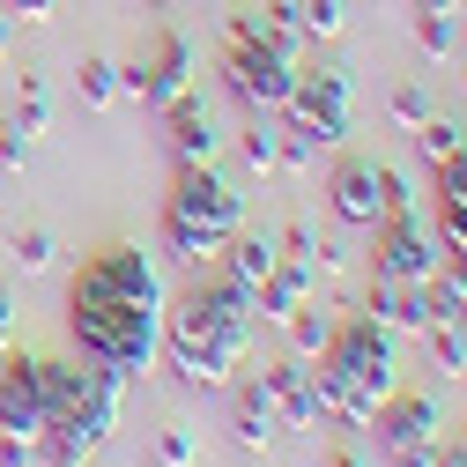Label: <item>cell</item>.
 I'll list each match as a JSON object with an SVG mask.
<instances>
[{"mask_svg":"<svg viewBox=\"0 0 467 467\" xmlns=\"http://www.w3.org/2000/svg\"><path fill=\"white\" fill-rule=\"evenodd\" d=\"M75 97H82L89 111H111V104H119V67H111V60H82Z\"/></svg>","mask_w":467,"mask_h":467,"instance_id":"25","label":"cell"},{"mask_svg":"<svg viewBox=\"0 0 467 467\" xmlns=\"http://www.w3.org/2000/svg\"><path fill=\"white\" fill-rule=\"evenodd\" d=\"M467 149V127H452V119H431V127H416V156L438 171V163H452Z\"/></svg>","mask_w":467,"mask_h":467,"instance_id":"26","label":"cell"},{"mask_svg":"<svg viewBox=\"0 0 467 467\" xmlns=\"http://www.w3.org/2000/svg\"><path fill=\"white\" fill-rule=\"evenodd\" d=\"M327 467H371V460H364V452H334Z\"/></svg>","mask_w":467,"mask_h":467,"instance_id":"40","label":"cell"},{"mask_svg":"<svg viewBox=\"0 0 467 467\" xmlns=\"http://www.w3.org/2000/svg\"><path fill=\"white\" fill-rule=\"evenodd\" d=\"M8 341H16V305L0 297V348H8Z\"/></svg>","mask_w":467,"mask_h":467,"instance_id":"37","label":"cell"},{"mask_svg":"<svg viewBox=\"0 0 467 467\" xmlns=\"http://www.w3.org/2000/svg\"><path fill=\"white\" fill-rule=\"evenodd\" d=\"M416 45L431 52V60H452L460 52V23L452 16H416Z\"/></svg>","mask_w":467,"mask_h":467,"instance_id":"32","label":"cell"},{"mask_svg":"<svg viewBox=\"0 0 467 467\" xmlns=\"http://www.w3.org/2000/svg\"><path fill=\"white\" fill-rule=\"evenodd\" d=\"M438 208L467 215V149H460L452 163H438Z\"/></svg>","mask_w":467,"mask_h":467,"instance_id":"33","label":"cell"},{"mask_svg":"<svg viewBox=\"0 0 467 467\" xmlns=\"http://www.w3.org/2000/svg\"><path fill=\"white\" fill-rule=\"evenodd\" d=\"M8 45H16V30H8V16H0V60H8Z\"/></svg>","mask_w":467,"mask_h":467,"instance_id":"41","label":"cell"},{"mask_svg":"<svg viewBox=\"0 0 467 467\" xmlns=\"http://www.w3.org/2000/svg\"><path fill=\"white\" fill-rule=\"evenodd\" d=\"M327 201H334V223L379 230L386 223V179H379V163H341L334 186H327Z\"/></svg>","mask_w":467,"mask_h":467,"instance_id":"12","label":"cell"},{"mask_svg":"<svg viewBox=\"0 0 467 467\" xmlns=\"http://www.w3.org/2000/svg\"><path fill=\"white\" fill-rule=\"evenodd\" d=\"M416 341L431 348V371L438 379H467V327H423Z\"/></svg>","mask_w":467,"mask_h":467,"instance_id":"24","label":"cell"},{"mask_svg":"<svg viewBox=\"0 0 467 467\" xmlns=\"http://www.w3.org/2000/svg\"><path fill=\"white\" fill-rule=\"evenodd\" d=\"M364 319L386 327V334L400 341V334H423V327H431V305H423L416 282H386V275H371V289H364Z\"/></svg>","mask_w":467,"mask_h":467,"instance_id":"15","label":"cell"},{"mask_svg":"<svg viewBox=\"0 0 467 467\" xmlns=\"http://www.w3.org/2000/svg\"><path fill=\"white\" fill-rule=\"evenodd\" d=\"M37 452L45 445H30V438H0V467H37Z\"/></svg>","mask_w":467,"mask_h":467,"instance_id":"34","label":"cell"},{"mask_svg":"<svg viewBox=\"0 0 467 467\" xmlns=\"http://www.w3.org/2000/svg\"><path fill=\"white\" fill-rule=\"evenodd\" d=\"M460 45H467V30H460Z\"/></svg>","mask_w":467,"mask_h":467,"instance_id":"42","label":"cell"},{"mask_svg":"<svg viewBox=\"0 0 467 467\" xmlns=\"http://www.w3.org/2000/svg\"><path fill=\"white\" fill-rule=\"evenodd\" d=\"M156 467H201V438H193V423L171 416V423L156 431Z\"/></svg>","mask_w":467,"mask_h":467,"instance_id":"27","label":"cell"},{"mask_svg":"<svg viewBox=\"0 0 467 467\" xmlns=\"http://www.w3.org/2000/svg\"><path fill=\"white\" fill-rule=\"evenodd\" d=\"M260 393L275 400L282 431H312V423H319V393H312V371H305L297 357H275V364H260Z\"/></svg>","mask_w":467,"mask_h":467,"instance_id":"13","label":"cell"},{"mask_svg":"<svg viewBox=\"0 0 467 467\" xmlns=\"http://www.w3.org/2000/svg\"><path fill=\"white\" fill-rule=\"evenodd\" d=\"M275 253H282V260H297L305 275H341V245H327V238H319L312 223H289Z\"/></svg>","mask_w":467,"mask_h":467,"instance_id":"20","label":"cell"},{"mask_svg":"<svg viewBox=\"0 0 467 467\" xmlns=\"http://www.w3.org/2000/svg\"><path fill=\"white\" fill-rule=\"evenodd\" d=\"M0 163H8V171H23V163H30V141H23L16 127H0Z\"/></svg>","mask_w":467,"mask_h":467,"instance_id":"35","label":"cell"},{"mask_svg":"<svg viewBox=\"0 0 467 467\" xmlns=\"http://www.w3.org/2000/svg\"><path fill=\"white\" fill-rule=\"evenodd\" d=\"M193 75H201V60H193V45L179 37V30H163V45H156V60H149V89H141V104H179L186 89H193Z\"/></svg>","mask_w":467,"mask_h":467,"instance_id":"17","label":"cell"},{"mask_svg":"<svg viewBox=\"0 0 467 467\" xmlns=\"http://www.w3.org/2000/svg\"><path fill=\"white\" fill-rule=\"evenodd\" d=\"M163 141H171V163H215V119H208V104L201 89H186L179 104H163Z\"/></svg>","mask_w":467,"mask_h":467,"instance_id":"14","label":"cell"},{"mask_svg":"<svg viewBox=\"0 0 467 467\" xmlns=\"http://www.w3.org/2000/svg\"><path fill=\"white\" fill-rule=\"evenodd\" d=\"M0 438H30V445H45V400H37V371H30V357H8V364H0Z\"/></svg>","mask_w":467,"mask_h":467,"instance_id":"11","label":"cell"},{"mask_svg":"<svg viewBox=\"0 0 467 467\" xmlns=\"http://www.w3.org/2000/svg\"><path fill=\"white\" fill-rule=\"evenodd\" d=\"M312 393H319V416H334L341 431H371V416L400 393L393 334L371 319H334V341L312 371Z\"/></svg>","mask_w":467,"mask_h":467,"instance_id":"3","label":"cell"},{"mask_svg":"<svg viewBox=\"0 0 467 467\" xmlns=\"http://www.w3.org/2000/svg\"><path fill=\"white\" fill-rule=\"evenodd\" d=\"M371 275H386V282H431L438 267H445V245H438V230L423 223V208L416 215H386L379 230H371Z\"/></svg>","mask_w":467,"mask_h":467,"instance_id":"7","label":"cell"},{"mask_svg":"<svg viewBox=\"0 0 467 467\" xmlns=\"http://www.w3.org/2000/svg\"><path fill=\"white\" fill-rule=\"evenodd\" d=\"M223 82H230V97H238L253 119H267V111H282L289 82H297V52H282L275 37H245V45H230Z\"/></svg>","mask_w":467,"mask_h":467,"instance_id":"6","label":"cell"},{"mask_svg":"<svg viewBox=\"0 0 467 467\" xmlns=\"http://www.w3.org/2000/svg\"><path fill=\"white\" fill-rule=\"evenodd\" d=\"M119 400H127V379H119V371H97V393H89V408H82L75 423L45 431V452H52V467H89V460L104 452V438L119 431Z\"/></svg>","mask_w":467,"mask_h":467,"instance_id":"8","label":"cell"},{"mask_svg":"<svg viewBox=\"0 0 467 467\" xmlns=\"http://www.w3.org/2000/svg\"><path fill=\"white\" fill-rule=\"evenodd\" d=\"M423 305H431V327H460V319H467V282H460L452 267H438V275L423 282Z\"/></svg>","mask_w":467,"mask_h":467,"instance_id":"22","label":"cell"},{"mask_svg":"<svg viewBox=\"0 0 467 467\" xmlns=\"http://www.w3.org/2000/svg\"><path fill=\"white\" fill-rule=\"evenodd\" d=\"M460 438H467V431H460Z\"/></svg>","mask_w":467,"mask_h":467,"instance_id":"43","label":"cell"},{"mask_svg":"<svg viewBox=\"0 0 467 467\" xmlns=\"http://www.w3.org/2000/svg\"><path fill=\"white\" fill-rule=\"evenodd\" d=\"M23 141H37L45 127H52V89H45V75H30L23 67V97H16V119H8Z\"/></svg>","mask_w":467,"mask_h":467,"instance_id":"23","label":"cell"},{"mask_svg":"<svg viewBox=\"0 0 467 467\" xmlns=\"http://www.w3.org/2000/svg\"><path fill=\"white\" fill-rule=\"evenodd\" d=\"M393 467H438V445H431V452H400Z\"/></svg>","mask_w":467,"mask_h":467,"instance_id":"39","label":"cell"},{"mask_svg":"<svg viewBox=\"0 0 467 467\" xmlns=\"http://www.w3.org/2000/svg\"><path fill=\"white\" fill-rule=\"evenodd\" d=\"M282 119H289V134L312 141V149H341L348 127H357L348 67H297V82H289V97H282Z\"/></svg>","mask_w":467,"mask_h":467,"instance_id":"5","label":"cell"},{"mask_svg":"<svg viewBox=\"0 0 467 467\" xmlns=\"http://www.w3.org/2000/svg\"><path fill=\"white\" fill-rule=\"evenodd\" d=\"M52 260H60V238H52V230H16V267L23 275H45Z\"/></svg>","mask_w":467,"mask_h":467,"instance_id":"31","label":"cell"},{"mask_svg":"<svg viewBox=\"0 0 467 467\" xmlns=\"http://www.w3.org/2000/svg\"><path fill=\"white\" fill-rule=\"evenodd\" d=\"M238 230H245V201L215 163H186L171 179V193H163V253L179 267H193V275L215 267Z\"/></svg>","mask_w":467,"mask_h":467,"instance_id":"4","label":"cell"},{"mask_svg":"<svg viewBox=\"0 0 467 467\" xmlns=\"http://www.w3.org/2000/svg\"><path fill=\"white\" fill-rule=\"evenodd\" d=\"M282 334H289V357H297V364H312V357H327V341H334V312H319V305H305V312L289 319Z\"/></svg>","mask_w":467,"mask_h":467,"instance_id":"21","label":"cell"},{"mask_svg":"<svg viewBox=\"0 0 467 467\" xmlns=\"http://www.w3.org/2000/svg\"><path fill=\"white\" fill-rule=\"evenodd\" d=\"M245 348H253V289L230 282L223 267L201 275L186 297L163 305V357L186 386H201V393L230 386V371L245 364Z\"/></svg>","mask_w":467,"mask_h":467,"instance_id":"2","label":"cell"},{"mask_svg":"<svg viewBox=\"0 0 467 467\" xmlns=\"http://www.w3.org/2000/svg\"><path fill=\"white\" fill-rule=\"evenodd\" d=\"M297 30H305L312 45H327V37L348 30V8H341V0H297Z\"/></svg>","mask_w":467,"mask_h":467,"instance_id":"29","label":"cell"},{"mask_svg":"<svg viewBox=\"0 0 467 467\" xmlns=\"http://www.w3.org/2000/svg\"><path fill=\"white\" fill-rule=\"evenodd\" d=\"M230 438H238L245 452H267V445L282 438V416H275V400L260 393V379L238 386V400H230Z\"/></svg>","mask_w":467,"mask_h":467,"instance_id":"18","label":"cell"},{"mask_svg":"<svg viewBox=\"0 0 467 467\" xmlns=\"http://www.w3.org/2000/svg\"><path fill=\"white\" fill-rule=\"evenodd\" d=\"M30 371H37V400H45V431L75 423L82 408H89V393H97V364L82 371L67 357H30Z\"/></svg>","mask_w":467,"mask_h":467,"instance_id":"10","label":"cell"},{"mask_svg":"<svg viewBox=\"0 0 467 467\" xmlns=\"http://www.w3.org/2000/svg\"><path fill=\"white\" fill-rule=\"evenodd\" d=\"M371 431H379V445L400 460V452H431L445 423H438V400H431V393H393L379 416H371Z\"/></svg>","mask_w":467,"mask_h":467,"instance_id":"9","label":"cell"},{"mask_svg":"<svg viewBox=\"0 0 467 467\" xmlns=\"http://www.w3.org/2000/svg\"><path fill=\"white\" fill-rule=\"evenodd\" d=\"M319 297V275H305L297 260H282L260 289H253V319H267V327H289V319H297L305 305Z\"/></svg>","mask_w":467,"mask_h":467,"instance_id":"16","label":"cell"},{"mask_svg":"<svg viewBox=\"0 0 467 467\" xmlns=\"http://www.w3.org/2000/svg\"><path fill=\"white\" fill-rule=\"evenodd\" d=\"M52 8H60V0H8L16 23H52Z\"/></svg>","mask_w":467,"mask_h":467,"instance_id":"36","label":"cell"},{"mask_svg":"<svg viewBox=\"0 0 467 467\" xmlns=\"http://www.w3.org/2000/svg\"><path fill=\"white\" fill-rule=\"evenodd\" d=\"M238 149H245V171H253V179H275V171H282V134H267L260 119L245 127V141H238Z\"/></svg>","mask_w":467,"mask_h":467,"instance_id":"30","label":"cell"},{"mask_svg":"<svg viewBox=\"0 0 467 467\" xmlns=\"http://www.w3.org/2000/svg\"><path fill=\"white\" fill-rule=\"evenodd\" d=\"M386 119H393L400 134H416V127H431V119H438V104H431V97H423L416 82H400V89L386 97Z\"/></svg>","mask_w":467,"mask_h":467,"instance_id":"28","label":"cell"},{"mask_svg":"<svg viewBox=\"0 0 467 467\" xmlns=\"http://www.w3.org/2000/svg\"><path fill=\"white\" fill-rule=\"evenodd\" d=\"M230 282H245V289H260L275 267H282V253H275V238H253V230H238V238L223 245V260H215Z\"/></svg>","mask_w":467,"mask_h":467,"instance_id":"19","label":"cell"},{"mask_svg":"<svg viewBox=\"0 0 467 467\" xmlns=\"http://www.w3.org/2000/svg\"><path fill=\"white\" fill-rule=\"evenodd\" d=\"M416 16H460V0H416Z\"/></svg>","mask_w":467,"mask_h":467,"instance_id":"38","label":"cell"},{"mask_svg":"<svg viewBox=\"0 0 467 467\" xmlns=\"http://www.w3.org/2000/svg\"><path fill=\"white\" fill-rule=\"evenodd\" d=\"M163 305H171L163 267L141 245H104L67 282V334L97 371L141 379L163 357Z\"/></svg>","mask_w":467,"mask_h":467,"instance_id":"1","label":"cell"}]
</instances>
